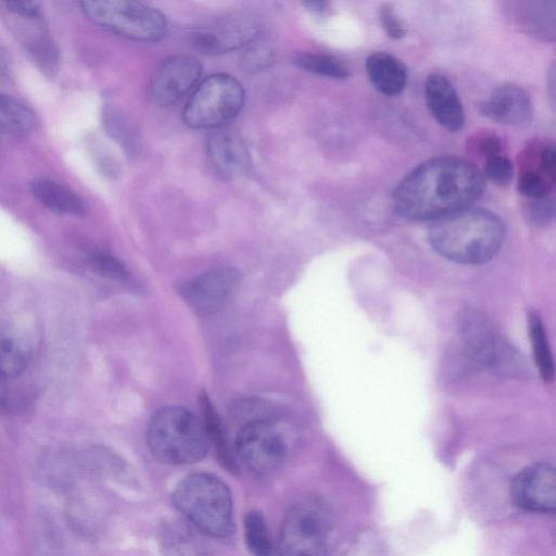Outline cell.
Here are the masks:
<instances>
[{
  "mask_svg": "<svg viewBox=\"0 0 556 556\" xmlns=\"http://www.w3.org/2000/svg\"><path fill=\"white\" fill-rule=\"evenodd\" d=\"M483 189L484 177L473 164L458 157H435L400 181L393 207L406 219L438 220L469 208Z\"/></svg>",
  "mask_w": 556,
  "mask_h": 556,
  "instance_id": "obj_1",
  "label": "cell"
},
{
  "mask_svg": "<svg viewBox=\"0 0 556 556\" xmlns=\"http://www.w3.org/2000/svg\"><path fill=\"white\" fill-rule=\"evenodd\" d=\"M432 248L459 264H482L493 258L505 240L500 216L484 208H466L435 220L429 228Z\"/></svg>",
  "mask_w": 556,
  "mask_h": 556,
  "instance_id": "obj_2",
  "label": "cell"
},
{
  "mask_svg": "<svg viewBox=\"0 0 556 556\" xmlns=\"http://www.w3.org/2000/svg\"><path fill=\"white\" fill-rule=\"evenodd\" d=\"M176 508L198 530L216 538L230 535L235 528L231 493L217 477L192 473L173 492Z\"/></svg>",
  "mask_w": 556,
  "mask_h": 556,
  "instance_id": "obj_3",
  "label": "cell"
},
{
  "mask_svg": "<svg viewBox=\"0 0 556 556\" xmlns=\"http://www.w3.org/2000/svg\"><path fill=\"white\" fill-rule=\"evenodd\" d=\"M147 442L159 460L170 465L199 462L210 448L203 421L190 410L178 406L165 407L153 416Z\"/></svg>",
  "mask_w": 556,
  "mask_h": 556,
  "instance_id": "obj_4",
  "label": "cell"
},
{
  "mask_svg": "<svg viewBox=\"0 0 556 556\" xmlns=\"http://www.w3.org/2000/svg\"><path fill=\"white\" fill-rule=\"evenodd\" d=\"M80 10L96 25L138 42H156L167 31L165 15L138 1H84Z\"/></svg>",
  "mask_w": 556,
  "mask_h": 556,
  "instance_id": "obj_5",
  "label": "cell"
},
{
  "mask_svg": "<svg viewBox=\"0 0 556 556\" xmlns=\"http://www.w3.org/2000/svg\"><path fill=\"white\" fill-rule=\"evenodd\" d=\"M332 514L318 497H306L286 514L279 536V556H326Z\"/></svg>",
  "mask_w": 556,
  "mask_h": 556,
  "instance_id": "obj_6",
  "label": "cell"
},
{
  "mask_svg": "<svg viewBox=\"0 0 556 556\" xmlns=\"http://www.w3.org/2000/svg\"><path fill=\"white\" fill-rule=\"evenodd\" d=\"M244 103V89L228 74H213L201 81L182 111L185 124L195 129L225 127Z\"/></svg>",
  "mask_w": 556,
  "mask_h": 556,
  "instance_id": "obj_7",
  "label": "cell"
},
{
  "mask_svg": "<svg viewBox=\"0 0 556 556\" xmlns=\"http://www.w3.org/2000/svg\"><path fill=\"white\" fill-rule=\"evenodd\" d=\"M236 451L251 471L265 475L282 464L287 446L282 435L273 425L265 420H252L239 431Z\"/></svg>",
  "mask_w": 556,
  "mask_h": 556,
  "instance_id": "obj_8",
  "label": "cell"
},
{
  "mask_svg": "<svg viewBox=\"0 0 556 556\" xmlns=\"http://www.w3.org/2000/svg\"><path fill=\"white\" fill-rule=\"evenodd\" d=\"M258 33L260 25L255 18L237 15L195 29L191 34V42L202 53L223 54L253 42Z\"/></svg>",
  "mask_w": 556,
  "mask_h": 556,
  "instance_id": "obj_9",
  "label": "cell"
},
{
  "mask_svg": "<svg viewBox=\"0 0 556 556\" xmlns=\"http://www.w3.org/2000/svg\"><path fill=\"white\" fill-rule=\"evenodd\" d=\"M239 273L233 268H218L187 282L180 290L188 306L198 315L212 314L223 307L239 285Z\"/></svg>",
  "mask_w": 556,
  "mask_h": 556,
  "instance_id": "obj_10",
  "label": "cell"
},
{
  "mask_svg": "<svg viewBox=\"0 0 556 556\" xmlns=\"http://www.w3.org/2000/svg\"><path fill=\"white\" fill-rule=\"evenodd\" d=\"M513 502L534 513H554L556 508V472L554 466L540 463L522 469L510 486Z\"/></svg>",
  "mask_w": 556,
  "mask_h": 556,
  "instance_id": "obj_11",
  "label": "cell"
},
{
  "mask_svg": "<svg viewBox=\"0 0 556 556\" xmlns=\"http://www.w3.org/2000/svg\"><path fill=\"white\" fill-rule=\"evenodd\" d=\"M202 74L200 62L190 55H176L164 61L151 84V98L161 106H168L188 93Z\"/></svg>",
  "mask_w": 556,
  "mask_h": 556,
  "instance_id": "obj_12",
  "label": "cell"
},
{
  "mask_svg": "<svg viewBox=\"0 0 556 556\" xmlns=\"http://www.w3.org/2000/svg\"><path fill=\"white\" fill-rule=\"evenodd\" d=\"M479 112L493 122L521 127L530 123L533 105L526 90L514 84H504L479 104Z\"/></svg>",
  "mask_w": 556,
  "mask_h": 556,
  "instance_id": "obj_13",
  "label": "cell"
},
{
  "mask_svg": "<svg viewBox=\"0 0 556 556\" xmlns=\"http://www.w3.org/2000/svg\"><path fill=\"white\" fill-rule=\"evenodd\" d=\"M424 94L427 108L438 124L452 132L463 128L464 108L456 89L445 76L430 74L425 80Z\"/></svg>",
  "mask_w": 556,
  "mask_h": 556,
  "instance_id": "obj_14",
  "label": "cell"
},
{
  "mask_svg": "<svg viewBox=\"0 0 556 556\" xmlns=\"http://www.w3.org/2000/svg\"><path fill=\"white\" fill-rule=\"evenodd\" d=\"M206 152L216 170L228 178L240 177L250 166L247 146L239 135L226 127L211 131Z\"/></svg>",
  "mask_w": 556,
  "mask_h": 556,
  "instance_id": "obj_15",
  "label": "cell"
},
{
  "mask_svg": "<svg viewBox=\"0 0 556 556\" xmlns=\"http://www.w3.org/2000/svg\"><path fill=\"white\" fill-rule=\"evenodd\" d=\"M17 36L26 52L36 62L38 67L48 76H53L58 71V50L39 22L38 17L16 16Z\"/></svg>",
  "mask_w": 556,
  "mask_h": 556,
  "instance_id": "obj_16",
  "label": "cell"
},
{
  "mask_svg": "<svg viewBox=\"0 0 556 556\" xmlns=\"http://www.w3.org/2000/svg\"><path fill=\"white\" fill-rule=\"evenodd\" d=\"M189 521L169 519L159 530V544L165 556H208L207 546Z\"/></svg>",
  "mask_w": 556,
  "mask_h": 556,
  "instance_id": "obj_17",
  "label": "cell"
},
{
  "mask_svg": "<svg viewBox=\"0 0 556 556\" xmlns=\"http://www.w3.org/2000/svg\"><path fill=\"white\" fill-rule=\"evenodd\" d=\"M365 68L371 85L382 94L397 96L406 87V66L388 52L370 53L366 59Z\"/></svg>",
  "mask_w": 556,
  "mask_h": 556,
  "instance_id": "obj_18",
  "label": "cell"
},
{
  "mask_svg": "<svg viewBox=\"0 0 556 556\" xmlns=\"http://www.w3.org/2000/svg\"><path fill=\"white\" fill-rule=\"evenodd\" d=\"M30 191L37 201L56 214L81 217L87 213L88 207L84 199L55 180L35 179L31 182Z\"/></svg>",
  "mask_w": 556,
  "mask_h": 556,
  "instance_id": "obj_19",
  "label": "cell"
},
{
  "mask_svg": "<svg viewBox=\"0 0 556 556\" xmlns=\"http://www.w3.org/2000/svg\"><path fill=\"white\" fill-rule=\"evenodd\" d=\"M464 353L475 366H489L496 359V341L486 321L478 316L466 318L462 328Z\"/></svg>",
  "mask_w": 556,
  "mask_h": 556,
  "instance_id": "obj_20",
  "label": "cell"
},
{
  "mask_svg": "<svg viewBox=\"0 0 556 556\" xmlns=\"http://www.w3.org/2000/svg\"><path fill=\"white\" fill-rule=\"evenodd\" d=\"M36 125L31 110L17 100L0 93V142L28 135Z\"/></svg>",
  "mask_w": 556,
  "mask_h": 556,
  "instance_id": "obj_21",
  "label": "cell"
},
{
  "mask_svg": "<svg viewBox=\"0 0 556 556\" xmlns=\"http://www.w3.org/2000/svg\"><path fill=\"white\" fill-rule=\"evenodd\" d=\"M29 361V352L9 328L0 326V372L14 379L22 375Z\"/></svg>",
  "mask_w": 556,
  "mask_h": 556,
  "instance_id": "obj_22",
  "label": "cell"
},
{
  "mask_svg": "<svg viewBox=\"0 0 556 556\" xmlns=\"http://www.w3.org/2000/svg\"><path fill=\"white\" fill-rule=\"evenodd\" d=\"M200 406L203 415L202 421L207 433L210 445L213 444L215 446L223 466L229 471H236L237 465L228 450L220 420L205 393H202L200 396Z\"/></svg>",
  "mask_w": 556,
  "mask_h": 556,
  "instance_id": "obj_23",
  "label": "cell"
},
{
  "mask_svg": "<svg viewBox=\"0 0 556 556\" xmlns=\"http://www.w3.org/2000/svg\"><path fill=\"white\" fill-rule=\"evenodd\" d=\"M294 63L303 71L328 78L345 79L351 75L338 58L323 52H300L294 56Z\"/></svg>",
  "mask_w": 556,
  "mask_h": 556,
  "instance_id": "obj_24",
  "label": "cell"
},
{
  "mask_svg": "<svg viewBox=\"0 0 556 556\" xmlns=\"http://www.w3.org/2000/svg\"><path fill=\"white\" fill-rule=\"evenodd\" d=\"M244 539L253 556H275V545L262 513L252 510L245 515Z\"/></svg>",
  "mask_w": 556,
  "mask_h": 556,
  "instance_id": "obj_25",
  "label": "cell"
},
{
  "mask_svg": "<svg viewBox=\"0 0 556 556\" xmlns=\"http://www.w3.org/2000/svg\"><path fill=\"white\" fill-rule=\"evenodd\" d=\"M529 333L533 350L534 362L545 381L554 379L555 366L543 323L539 315L531 314L529 318Z\"/></svg>",
  "mask_w": 556,
  "mask_h": 556,
  "instance_id": "obj_26",
  "label": "cell"
},
{
  "mask_svg": "<svg viewBox=\"0 0 556 556\" xmlns=\"http://www.w3.org/2000/svg\"><path fill=\"white\" fill-rule=\"evenodd\" d=\"M483 174L494 185L506 187L514 178V166L507 155L498 154L484 160Z\"/></svg>",
  "mask_w": 556,
  "mask_h": 556,
  "instance_id": "obj_27",
  "label": "cell"
},
{
  "mask_svg": "<svg viewBox=\"0 0 556 556\" xmlns=\"http://www.w3.org/2000/svg\"><path fill=\"white\" fill-rule=\"evenodd\" d=\"M468 147L484 160L503 154L504 150L502 138L489 130L476 132L472 137L468 138Z\"/></svg>",
  "mask_w": 556,
  "mask_h": 556,
  "instance_id": "obj_28",
  "label": "cell"
},
{
  "mask_svg": "<svg viewBox=\"0 0 556 556\" xmlns=\"http://www.w3.org/2000/svg\"><path fill=\"white\" fill-rule=\"evenodd\" d=\"M528 200L525 206V213L531 223L535 225H546L554 219L555 201L553 194Z\"/></svg>",
  "mask_w": 556,
  "mask_h": 556,
  "instance_id": "obj_29",
  "label": "cell"
},
{
  "mask_svg": "<svg viewBox=\"0 0 556 556\" xmlns=\"http://www.w3.org/2000/svg\"><path fill=\"white\" fill-rule=\"evenodd\" d=\"M108 129L112 136L127 150L135 151L137 149L136 130L128 121L118 115L110 114L106 118Z\"/></svg>",
  "mask_w": 556,
  "mask_h": 556,
  "instance_id": "obj_30",
  "label": "cell"
},
{
  "mask_svg": "<svg viewBox=\"0 0 556 556\" xmlns=\"http://www.w3.org/2000/svg\"><path fill=\"white\" fill-rule=\"evenodd\" d=\"M274 52L264 45L250 47L241 55V66L247 72H258L267 68L274 62Z\"/></svg>",
  "mask_w": 556,
  "mask_h": 556,
  "instance_id": "obj_31",
  "label": "cell"
},
{
  "mask_svg": "<svg viewBox=\"0 0 556 556\" xmlns=\"http://www.w3.org/2000/svg\"><path fill=\"white\" fill-rule=\"evenodd\" d=\"M378 18L390 38L399 40L406 36L407 29L391 4L384 3L379 8Z\"/></svg>",
  "mask_w": 556,
  "mask_h": 556,
  "instance_id": "obj_32",
  "label": "cell"
},
{
  "mask_svg": "<svg viewBox=\"0 0 556 556\" xmlns=\"http://www.w3.org/2000/svg\"><path fill=\"white\" fill-rule=\"evenodd\" d=\"M92 264L100 273L110 277L121 278L126 274L124 266L110 255L97 254L93 256Z\"/></svg>",
  "mask_w": 556,
  "mask_h": 556,
  "instance_id": "obj_33",
  "label": "cell"
},
{
  "mask_svg": "<svg viewBox=\"0 0 556 556\" xmlns=\"http://www.w3.org/2000/svg\"><path fill=\"white\" fill-rule=\"evenodd\" d=\"M5 9L16 16L37 17L40 16V7L35 1H4Z\"/></svg>",
  "mask_w": 556,
  "mask_h": 556,
  "instance_id": "obj_34",
  "label": "cell"
},
{
  "mask_svg": "<svg viewBox=\"0 0 556 556\" xmlns=\"http://www.w3.org/2000/svg\"><path fill=\"white\" fill-rule=\"evenodd\" d=\"M9 380L0 372V409H4L9 403Z\"/></svg>",
  "mask_w": 556,
  "mask_h": 556,
  "instance_id": "obj_35",
  "label": "cell"
},
{
  "mask_svg": "<svg viewBox=\"0 0 556 556\" xmlns=\"http://www.w3.org/2000/svg\"><path fill=\"white\" fill-rule=\"evenodd\" d=\"M305 5L316 14H324L328 10V3L324 1L306 2Z\"/></svg>",
  "mask_w": 556,
  "mask_h": 556,
  "instance_id": "obj_36",
  "label": "cell"
},
{
  "mask_svg": "<svg viewBox=\"0 0 556 556\" xmlns=\"http://www.w3.org/2000/svg\"><path fill=\"white\" fill-rule=\"evenodd\" d=\"M8 71V56L4 51L0 48V77H2Z\"/></svg>",
  "mask_w": 556,
  "mask_h": 556,
  "instance_id": "obj_37",
  "label": "cell"
}]
</instances>
